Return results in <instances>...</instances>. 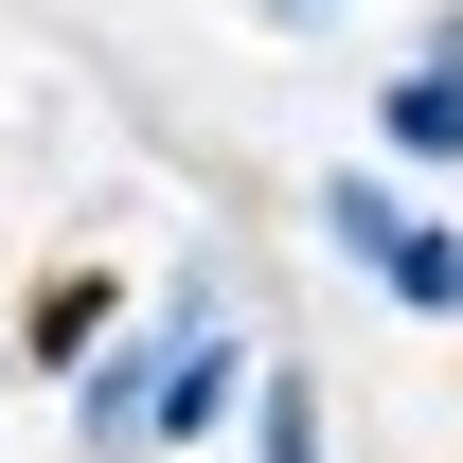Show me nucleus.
<instances>
[{"instance_id": "f257e3e1", "label": "nucleus", "mask_w": 463, "mask_h": 463, "mask_svg": "<svg viewBox=\"0 0 463 463\" xmlns=\"http://www.w3.org/2000/svg\"><path fill=\"white\" fill-rule=\"evenodd\" d=\"M374 161L392 178H463V54H410L374 90Z\"/></svg>"}, {"instance_id": "f03ea898", "label": "nucleus", "mask_w": 463, "mask_h": 463, "mask_svg": "<svg viewBox=\"0 0 463 463\" xmlns=\"http://www.w3.org/2000/svg\"><path fill=\"white\" fill-rule=\"evenodd\" d=\"M108 339H125V286H108V268H71V286H36V321H18V356H36V374H90Z\"/></svg>"}, {"instance_id": "7ed1b4c3", "label": "nucleus", "mask_w": 463, "mask_h": 463, "mask_svg": "<svg viewBox=\"0 0 463 463\" xmlns=\"http://www.w3.org/2000/svg\"><path fill=\"white\" fill-rule=\"evenodd\" d=\"M374 286H392L410 321H463V232H446V214H392V250H374Z\"/></svg>"}, {"instance_id": "20e7f679", "label": "nucleus", "mask_w": 463, "mask_h": 463, "mask_svg": "<svg viewBox=\"0 0 463 463\" xmlns=\"http://www.w3.org/2000/svg\"><path fill=\"white\" fill-rule=\"evenodd\" d=\"M250 463H321V392H303V374L250 392Z\"/></svg>"}, {"instance_id": "39448f33", "label": "nucleus", "mask_w": 463, "mask_h": 463, "mask_svg": "<svg viewBox=\"0 0 463 463\" xmlns=\"http://www.w3.org/2000/svg\"><path fill=\"white\" fill-rule=\"evenodd\" d=\"M268 18H286V36H303V18H321V0H268Z\"/></svg>"}]
</instances>
